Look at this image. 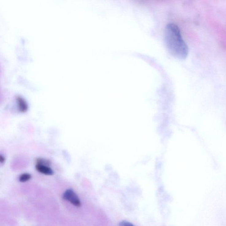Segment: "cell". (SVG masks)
I'll return each mask as SVG.
<instances>
[{
    "label": "cell",
    "mask_w": 226,
    "mask_h": 226,
    "mask_svg": "<svg viewBox=\"0 0 226 226\" xmlns=\"http://www.w3.org/2000/svg\"><path fill=\"white\" fill-rule=\"evenodd\" d=\"M164 40L167 48L173 56L179 59H186L188 47L178 26L173 23L168 24L165 29Z\"/></svg>",
    "instance_id": "obj_1"
},
{
    "label": "cell",
    "mask_w": 226,
    "mask_h": 226,
    "mask_svg": "<svg viewBox=\"0 0 226 226\" xmlns=\"http://www.w3.org/2000/svg\"><path fill=\"white\" fill-rule=\"evenodd\" d=\"M63 197L64 199L69 201L75 206L80 207L81 206V202L78 196L72 190L69 189L66 191L63 194Z\"/></svg>",
    "instance_id": "obj_2"
},
{
    "label": "cell",
    "mask_w": 226,
    "mask_h": 226,
    "mask_svg": "<svg viewBox=\"0 0 226 226\" xmlns=\"http://www.w3.org/2000/svg\"><path fill=\"white\" fill-rule=\"evenodd\" d=\"M36 169L39 172L45 175H51L54 174L53 170L48 166L37 164L36 165Z\"/></svg>",
    "instance_id": "obj_3"
},
{
    "label": "cell",
    "mask_w": 226,
    "mask_h": 226,
    "mask_svg": "<svg viewBox=\"0 0 226 226\" xmlns=\"http://www.w3.org/2000/svg\"><path fill=\"white\" fill-rule=\"evenodd\" d=\"M17 101L18 105L19 110L20 112L23 113L26 112L28 110V106L25 100L21 97H18L17 98Z\"/></svg>",
    "instance_id": "obj_4"
},
{
    "label": "cell",
    "mask_w": 226,
    "mask_h": 226,
    "mask_svg": "<svg viewBox=\"0 0 226 226\" xmlns=\"http://www.w3.org/2000/svg\"><path fill=\"white\" fill-rule=\"evenodd\" d=\"M31 178V175L29 174L24 173L19 177V180L21 182H24L29 180Z\"/></svg>",
    "instance_id": "obj_5"
},
{
    "label": "cell",
    "mask_w": 226,
    "mask_h": 226,
    "mask_svg": "<svg viewBox=\"0 0 226 226\" xmlns=\"http://www.w3.org/2000/svg\"><path fill=\"white\" fill-rule=\"evenodd\" d=\"M37 164L44 165L48 166L51 164V163L49 161H47L44 159L39 158L37 159Z\"/></svg>",
    "instance_id": "obj_6"
},
{
    "label": "cell",
    "mask_w": 226,
    "mask_h": 226,
    "mask_svg": "<svg viewBox=\"0 0 226 226\" xmlns=\"http://www.w3.org/2000/svg\"><path fill=\"white\" fill-rule=\"evenodd\" d=\"M120 226H134L131 223L126 221H123L121 222L119 224Z\"/></svg>",
    "instance_id": "obj_7"
},
{
    "label": "cell",
    "mask_w": 226,
    "mask_h": 226,
    "mask_svg": "<svg viewBox=\"0 0 226 226\" xmlns=\"http://www.w3.org/2000/svg\"><path fill=\"white\" fill-rule=\"evenodd\" d=\"M5 158H4L2 155H0V162H1V163H4V162H5Z\"/></svg>",
    "instance_id": "obj_8"
}]
</instances>
